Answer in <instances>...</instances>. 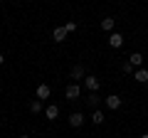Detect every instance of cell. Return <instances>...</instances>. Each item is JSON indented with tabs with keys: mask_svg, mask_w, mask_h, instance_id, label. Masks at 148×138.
<instances>
[{
	"mask_svg": "<svg viewBox=\"0 0 148 138\" xmlns=\"http://www.w3.org/2000/svg\"><path fill=\"white\" fill-rule=\"evenodd\" d=\"M141 138H148V133H143V136H141Z\"/></svg>",
	"mask_w": 148,
	"mask_h": 138,
	"instance_id": "cell-19",
	"label": "cell"
},
{
	"mask_svg": "<svg viewBox=\"0 0 148 138\" xmlns=\"http://www.w3.org/2000/svg\"><path fill=\"white\" fill-rule=\"evenodd\" d=\"M20 138H30V136H27V133H25V136H20Z\"/></svg>",
	"mask_w": 148,
	"mask_h": 138,
	"instance_id": "cell-20",
	"label": "cell"
},
{
	"mask_svg": "<svg viewBox=\"0 0 148 138\" xmlns=\"http://www.w3.org/2000/svg\"><path fill=\"white\" fill-rule=\"evenodd\" d=\"M109 44H111L114 49H116V47H121V44H123V35H119V32H111V37H109Z\"/></svg>",
	"mask_w": 148,
	"mask_h": 138,
	"instance_id": "cell-6",
	"label": "cell"
},
{
	"mask_svg": "<svg viewBox=\"0 0 148 138\" xmlns=\"http://www.w3.org/2000/svg\"><path fill=\"white\" fill-rule=\"evenodd\" d=\"M3 62H5V57H3V52H0V64H3Z\"/></svg>",
	"mask_w": 148,
	"mask_h": 138,
	"instance_id": "cell-18",
	"label": "cell"
},
{
	"mask_svg": "<svg viewBox=\"0 0 148 138\" xmlns=\"http://www.w3.org/2000/svg\"><path fill=\"white\" fill-rule=\"evenodd\" d=\"M30 111H32V113H40V111H42V101H40V99L30 101Z\"/></svg>",
	"mask_w": 148,
	"mask_h": 138,
	"instance_id": "cell-14",
	"label": "cell"
},
{
	"mask_svg": "<svg viewBox=\"0 0 148 138\" xmlns=\"http://www.w3.org/2000/svg\"><path fill=\"white\" fill-rule=\"evenodd\" d=\"M84 86H86L89 91H96V89H99V79H96L94 74H86V77H84Z\"/></svg>",
	"mask_w": 148,
	"mask_h": 138,
	"instance_id": "cell-3",
	"label": "cell"
},
{
	"mask_svg": "<svg viewBox=\"0 0 148 138\" xmlns=\"http://www.w3.org/2000/svg\"><path fill=\"white\" fill-rule=\"evenodd\" d=\"M121 72H123V74H133V64L131 62H123L121 64Z\"/></svg>",
	"mask_w": 148,
	"mask_h": 138,
	"instance_id": "cell-16",
	"label": "cell"
},
{
	"mask_svg": "<svg viewBox=\"0 0 148 138\" xmlns=\"http://www.w3.org/2000/svg\"><path fill=\"white\" fill-rule=\"evenodd\" d=\"M91 121H94L96 126H101V123H104V113H101L99 109H96V111H94V116H91Z\"/></svg>",
	"mask_w": 148,
	"mask_h": 138,
	"instance_id": "cell-15",
	"label": "cell"
},
{
	"mask_svg": "<svg viewBox=\"0 0 148 138\" xmlns=\"http://www.w3.org/2000/svg\"><path fill=\"white\" fill-rule=\"evenodd\" d=\"M128 62H131L133 67H141V64H143V54L141 52H133L131 57H128Z\"/></svg>",
	"mask_w": 148,
	"mask_h": 138,
	"instance_id": "cell-12",
	"label": "cell"
},
{
	"mask_svg": "<svg viewBox=\"0 0 148 138\" xmlns=\"http://www.w3.org/2000/svg\"><path fill=\"white\" fill-rule=\"evenodd\" d=\"M67 35H69V32L64 30V27H54V32H52L54 42H64V40H67Z\"/></svg>",
	"mask_w": 148,
	"mask_h": 138,
	"instance_id": "cell-5",
	"label": "cell"
},
{
	"mask_svg": "<svg viewBox=\"0 0 148 138\" xmlns=\"http://www.w3.org/2000/svg\"><path fill=\"white\" fill-rule=\"evenodd\" d=\"M114 22H116V20H114V17H104V20H101V30H104V32L114 30Z\"/></svg>",
	"mask_w": 148,
	"mask_h": 138,
	"instance_id": "cell-13",
	"label": "cell"
},
{
	"mask_svg": "<svg viewBox=\"0 0 148 138\" xmlns=\"http://www.w3.org/2000/svg\"><path fill=\"white\" fill-rule=\"evenodd\" d=\"M64 30H67V32H74V30H77V22H67V25H64Z\"/></svg>",
	"mask_w": 148,
	"mask_h": 138,
	"instance_id": "cell-17",
	"label": "cell"
},
{
	"mask_svg": "<svg viewBox=\"0 0 148 138\" xmlns=\"http://www.w3.org/2000/svg\"><path fill=\"white\" fill-rule=\"evenodd\" d=\"M104 104L111 109V111H116V109L121 106V96H116V94H109V96L104 99Z\"/></svg>",
	"mask_w": 148,
	"mask_h": 138,
	"instance_id": "cell-2",
	"label": "cell"
},
{
	"mask_svg": "<svg viewBox=\"0 0 148 138\" xmlns=\"http://www.w3.org/2000/svg\"><path fill=\"white\" fill-rule=\"evenodd\" d=\"M69 123H72L74 128H79L82 123H84V113H82V111H74L72 116H69Z\"/></svg>",
	"mask_w": 148,
	"mask_h": 138,
	"instance_id": "cell-4",
	"label": "cell"
},
{
	"mask_svg": "<svg viewBox=\"0 0 148 138\" xmlns=\"http://www.w3.org/2000/svg\"><path fill=\"white\" fill-rule=\"evenodd\" d=\"M136 81L138 84H148V69H138L136 72Z\"/></svg>",
	"mask_w": 148,
	"mask_h": 138,
	"instance_id": "cell-11",
	"label": "cell"
},
{
	"mask_svg": "<svg viewBox=\"0 0 148 138\" xmlns=\"http://www.w3.org/2000/svg\"><path fill=\"white\" fill-rule=\"evenodd\" d=\"M49 94H52V89H49L47 84H40L37 86V99L42 101V99H49Z\"/></svg>",
	"mask_w": 148,
	"mask_h": 138,
	"instance_id": "cell-7",
	"label": "cell"
},
{
	"mask_svg": "<svg viewBox=\"0 0 148 138\" xmlns=\"http://www.w3.org/2000/svg\"><path fill=\"white\" fill-rule=\"evenodd\" d=\"M64 96H67L69 101H77L82 96V89H79V84H69L67 89H64Z\"/></svg>",
	"mask_w": 148,
	"mask_h": 138,
	"instance_id": "cell-1",
	"label": "cell"
},
{
	"mask_svg": "<svg viewBox=\"0 0 148 138\" xmlns=\"http://www.w3.org/2000/svg\"><path fill=\"white\" fill-rule=\"evenodd\" d=\"M84 67L82 64H77V67H72V79H84Z\"/></svg>",
	"mask_w": 148,
	"mask_h": 138,
	"instance_id": "cell-10",
	"label": "cell"
},
{
	"mask_svg": "<svg viewBox=\"0 0 148 138\" xmlns=\"http://www.w3.org/2000/svg\"><path fill=\"white\" fill-rule=\"evenodd\" d=\"M84 101H86V106H94V109H96V106H99V104H101V96L96 94V91H91V94L86 96Z\"/></svg>",
	"mask_w": 148,
	"mask_h": 138,
	"instance_id": "cell-8",
	"label": "cell"
},
{
	"mask_svg": "<svg viewBox=\"0 0 148 138\" xmlns=\"http://www.w3.org/2000/svg\"><path fill=\"white\" fill-rule=\"evenodd\" d=\"M45 116H47L49 121H54V118L59 116V106H54V104H49V106L45 109Z\"/></svg>",
	"mask_w": 148,
	"mask_h": 138,
	"instance_id": "cell-9",
	"label": "cell"
}]
</instances>
